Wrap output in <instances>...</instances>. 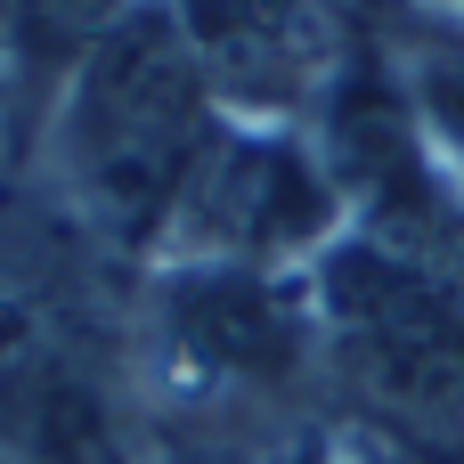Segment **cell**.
<instances>
[{"instance_id": "obj_1", "label": "cell", "mask_w": 464, "mask_h": 464, "mask_svg": "<svg viewBox=\"0 0 464 464\" xmlns=\"http://www.w3.org/2000/svg\"><path fill=\"white\" fill-rule=\"evenodd\" d=\"M228 130L171 0H130L82 57L57 106V163L73 204L122 237V245H155L179 220V196L196 179V163L212 155V139Z\"/></svg>"}, {"instance_id": "obj_2", "label": "cell", "mask_w": 464, "mask_h": 464, "mask_svg": "<svg viewBox=\"0 0 464 464\" xmlns=\"http://www.w3.org/2000/svg\"><path fill=\"white\" fill-rule=\"evenodd\" d=\"M343 228H351L343 188L302 122H228L212 139V155L196 163L163 245H179V261H212V269L302 277Z\"/></svg>"}, {"instance_id": "obj_3", "label": "cell", "mask_w": 464, "mask_h": 464, "mask_svg": "<svg viewBox=\"0 0 464 464\" xmlns=\"http://www.w3.org/2000/svg\"><path fill=\"white\" fill-rule=\"evenodd\" d=\"M228 122H310L367 41L351 0H171Z\"/></svg>"}, {"instance_id": "obj_4", "label": "cell", "mask_w": 464, "mask_h": 464, "mask_svg": "<svg viewBox=\"0 0 464 464\" xmlns=\"http://www.w3.org/2000/svg\"><path fill=\"white\" fill-rule=\"evenodd\" d=\"M163 334L171 359L212 392H285L326 359L310 277H269V269L188 261L163 294Z\"/></svg>"}, {"instance_id": "obj_5", "label": "cell", "mask_w": 464, "mask_h": 464, "mask_svg": "<svg viewBox=\"0 0 464 464\" xmlns=\"http://www.w3.org/2000/svg\"><path fill=\"white\" fill-rule=\"evenodd\" d=\"M400 73H408V98H416V122L440 155V171L464 188V24L457 16H432L400 41Z\"/></svg>"}, {"instance_id": "obj_6", "label": "cell", "mask_w": 464, "mask_h": 464, "mask_svg": "<svg viewBox=\"0 0 464 464\" xmlns=\"http://www.w3.org/2000/svg\"><path fill=\"white\" fill-rule=\"evenodd\" d=\"M130 0H8V24L33 41V49H57V57H82Z\"/></svg>"}, {"instance_id": "obj_7", "label": "cell", "mask_w": 464, "mask_h": 464, "mask_svg": "<svg viewBox=\"0 0 464 464\" xmlns=\"http://www.w3.org/2000/svg\"><path fill=\"white\" fill-rule=\"evenodd\" d=\"M432 8H440V16H457V24H464V0H432Z\"/></svg>"}]
</instances>
